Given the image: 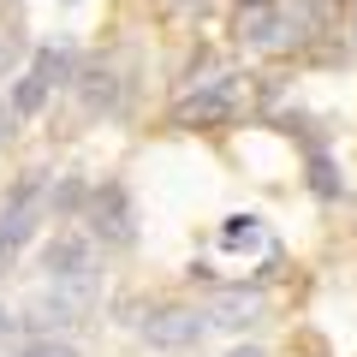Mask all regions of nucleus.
I'll return each mask as SVG.
<instances>
[{
	"mask_svg": "<svg viewBox=\"0 0 357 357\" xmlns=\"http://www.w3.org/2000/svg\"><path fill=\"white\" fill-rule=\"evenodd\" d=\"M84 227H89V238L107 244V250H131V244H137V208H131L126 178H102V185H89Z\"/></svg>",
	"mask_w": 357,
	"mask_h": 357,
	"instance_id": "f257e3e1",
	"label": "nucleus"
},
{
	"mask_svg": "<svg viewBox=\"0 0 357 357\" xmlns=\"http://www.w3.org/2000/svg\"><path fill=\"white\" fill-rule=\"evenodd\" d=\"M238 84L244 77H208V84H191L173 102V126L178 131H220L238 119Z\"/></svg>",
	"mask_w": 357,
	"mask_h": 357,
	"instance_id": "f03ea898",
	"label": "nucleus"
},
{
	"mask_svg": "<svg viewBox=\"0 0 357 357\" xmlns=\"http://www.w3.org/2000/svg\"><path fill=\"white\" fill-rule=\"evenodd\" d=\"M137 328L155 351H191V345H203L208 316H203V304H167V298H155Z\"/></svg>",
	"mask_w": 357,
	"mask_h": 357,
	"instance_id": "7ed1b4c3",
	"label": "nucleus"
},
{
	"mask_svg": "<svg viewBox=\"0 0 357 357\" xmlns=\"http://www.w3.org/2000/svg\"><path fill=\"white\" fill-rule=\"evenodd\" d=\"M203 316H208V328L250 333V328L268 321V292L262 286H208L203 292Z\"/></svg>",
	"mask_w": 357,
	"mask_h": 357,
	"instance_id": "20e7f679",
	"label": "nucleus"
},
{
	"mask_svg": "<svg viewBox=\"0 0 357 357\" xmlns=\"http://www.w3.org/2000/svg\"><path fill=\"white\" fill-rule=\"evenodd\" d=\"M42 274L48 280H102V244L89 238V232H54L42 244Z\"/></svg>",
	"mask_w": 357,
	"mask_h": 357,
	"instance_id": "39448f33",
	"label": "nucleus"
},
{
	"mask_svg": "<svg viewBox=\"0 0 357 357\" xmlns=\"http://www.w3.org/2000/svg\"><path fill=\"white\" fill-rule=\"evenodd\" d=\"M232 42H244V48H286V6L280 0H238Z\"/></svg>",
	"mask_w": 357,
	"mask_h": 357,
	"instance_id": "423d86ee",
	"label": "nucleus"
},
{
	"mask_svg": "<svg viewBox=\"0 0 357 357\" xmlns=\"http://www.w3.org/2000/svg\"><path fill=\"white\" fill-rule=\"evenodd\" d=\"M77 96H84L89 114H119V102H126V72H119L114 54H96V60L77 66Z\"/></svg>",
	"mask_w": 357,
	"mask_h": 357,
	"instance_id": "0eeeda50",
	"label": "nucleus"
},
{
	"mask_svg": "<svg viewBox=\"0 0 357 357\" xmlns=\"http://www.w3.org/2000/svg\"><path fill=\"white\" fill-rule=\"evenodd\" d=\"M77 66H84V60H77L72 42H54V36H48V42L30 48V72H36L48 89H72V84H77Z\"/></svg>",
	"mask_w": 357,
	"mask_h": 357,
	"instance_id": "6e6552de",
	"label": "nucleus"
},
{
	"mask_svg": "<svg viewBox=\"0 0 357 357\" xmlns=\"http://www.w3.org/2000/svg\"><path fill=\"white\" fill-rule=\"evenodd\" d=\"M304 191L316 197V203H340L345 197V173H340V161H333V149H310L304 155Z\"/></svg>",
	"mask_w": 357,
	"mask_h": 357,
	"instance_id": "1a4fd4ad",
	"label": "nucleus"
},
{
	"mask_svg": "<svg viewBox=\"0 0 357 357\" xmlns=\"http://www.w3.org/2000/svg\"><path fill=\"white\" fill-rule=\"evenodd\" d=\"M215 244L232 250V256H256V250H268V220L262 215H227L220 232H215Z\"/></svg>",
	"mask_w": 357,
	"mask_h": 357,
	"instance_id": "9d476101",
	"label": "nucleus"
},
{
	"mask_svg": "<svg viewBox=\"0 0 357 357\" xmlns=\"http://www.w3.org/2000/svg\"><path fill=\"white\" fill-rule=\"evenodd\" d=\"M30 48H36V42H30V24L18 13H0V77H13L18 66L30 60Z\"/></svg>",
	"mask_w": 357,
	"mask_h": 357,
	"instance_id": "9b49d317",
	"label": "nucleus"
},
{
	"mask_svg": "<svg viewBox=\"0 0 357 357\" xmlns=\"http://www.w3.org/2000/svg\"><path fill=\"white\" fill-rule=\"evenodd\" d=\"M48 102H54V89L42 84L36 72H18V77H13V102H6V107H13L18 119H36L42 107H48Z\"/></svg>",
	"mask_w": 357,
	"mask_h": 357,
	"instance_id": "f8f14e48",
	"label": "nucleus"
},
{
	"mask_svg": "<svg viewBox=\"0 0 357 357\" xmlns=\"http://www.w3.org/2000/svg\"><path fill=\"white\" fill-rule=\"evenodd\" d=\"M84 203H89V185L77 173H66V178L48 185V208H54V215H84Z\"/></svg>",
	"mask_w": 357,
	"mask_h": 357,
	"instance_id": "ddd939ff",
	"label": "nucleus"
},
{
	"mask_svg": "<svg viewBox=\"0 0 357 357\" xmlns=\"http://www.w3.org/2000/svg\"><path fill=\"white\" fill-rule=\"evenodd\" d=\"M13 357H77V345H72V340H60V333H30V340L18 345Z\"/></svg>",
	"mask_w": 357,
	"mask_h": 357,
	"instance_id": "4468645a",
	"label": "nucleus"
},
{
	"mask_svg": "<svg viewBox=\"0 0 357 357\" xmlns=\"http://www.w3.org/2000/svg\"><path fill=\"white\" fill-rule=\"evenodd\" d=\"M13 131H18V114L6 102H0V149H6V143H13Z\"/></svg>",
	"mask_w": 357,
	"mask_h": 357,
	"instance_id": "2eb2a0df",
	"label": "nucleus"
},
{
	"mask_svg": "<svg viewBox=\"0 0 357 357\" xmlns=\"http://www.w3.org/2000/svg\"><path fill=\"white\" fill-rule=\"evenodd\" d=\"M13 333H18V316H13L6 304H0V340H13Z\"/></svg>",
	"mask_w": 357,
	"mask_h": 357,
	"instance_id": "dca6fc26",
	"label": "nucleus"
},
{
	"mask_svg": "<svg viewBox=\"0 0 357 357\" xmlns=\"http://www.w3.org/2000/svg\"><path fill=\"white\" fill-rule=\"evenodd\" d=\"M227 357H268V351H262V345H232Z\"/></svg>",
	"mask_w": 357,
	"mask_h": 357,
	"instance_id": "f3484780",
	"label": "nucleus"
},
{
	"mask_svg": "<svg viewBox=\"0 0 357 357\" xmlns=\"http://www.w3.org/2000/svg\"><path fill=\"white\" fill-rule=\"evenodd\" d=\"M351 36H357V0H351Z\"/></svg>",
	"mask_w": 357,
	"mask_h": 357,
	"instance_id": "a211bd4d",
	"label": "nucleus"
},
{
	"mask_svg": "<svg viewBox=\"0 0 357 357\" xmlns=\"http://www.w3.org/2000/svg\"><path fill=\"white\" fill-rule=\"evenodd\" d=\"M178 6H191V0H178Z\"/></svg>",
	"mask_w": 357,
	"mask_h": 357,
	"instance_id": "6ab92c4d",
	"label": "nucleus"
}]
</instances>
